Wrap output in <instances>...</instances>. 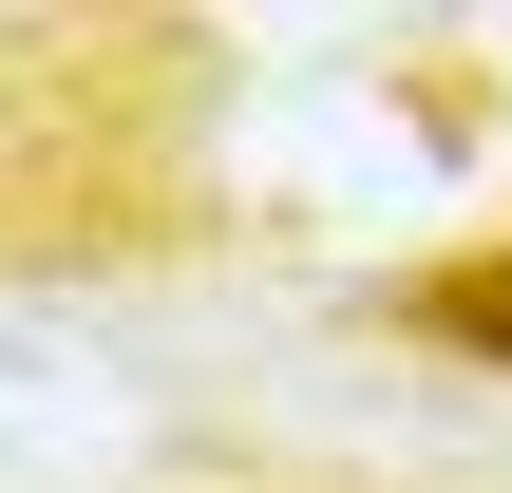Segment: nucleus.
Masks as SVG:
<instances>
[{
	"label": "nucleus",
	"instance_id": "f257e3e1",
	"mask_svg": "<svg viewBox=\"0 0 512 493\" xmlns=\"http://www.w3.org/2000/svg\"><path fill=\"white\" fill-rule=\"evenodd\" d=\"M437 342H475V361H512V266H475V285H437Z\"/></svg>",
	"mask_w": 512,
	"mask_h": 493
}]
</instances>
